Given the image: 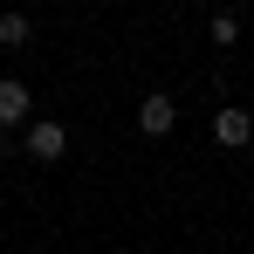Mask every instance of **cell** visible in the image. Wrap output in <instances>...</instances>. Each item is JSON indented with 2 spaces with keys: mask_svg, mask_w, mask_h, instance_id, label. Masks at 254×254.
Masks as SVG:
<instances>
[{
  "mask_svg": "<svg viewBox=\"0 0 254 254\" xmlns=\"http://www.w3.org/2000/svg\"><path fill=\"white\" fill-rule=\"evenodd\" d=\"M213 144H220V151H248L254 144V110L220 103V110H213Z\"/></svg>",
  "mask_w": 254,
  "mask_h": 254,
  "instance_id": "6da1fadb",
  "label": "cell"
},
{
  "mask_svg": "<svg viewBox=\"0 0 254 254\" xmlns=\"http://www.w3.org/2000/svg\"><path fill=\"white\" fill-rule=\"evenodd\" d=\"M21 144H28V158H35V165H55V158H62V151H69V130L55 124V117H35V124H28V137H21Z\"/></svg>",
  "mask_w": 254,
  "mask_h": 254,
  "instance_id": "7a4b0ae2",
  "label": "cell"
},
{
  "mask_svg": "<svg viewBox=\"0 0 254 254\" xmlns=\"http://www.w3.org/2000/svg\"><path fill=\"white\" fill-rule=\"evenodd\" d=\"M172 124H179V103H172L165 89H151V96L137 103V130H144V137H165Z\"/></svg>",
  "mask_w": 254,
  "mask_h": 254,
  "instance_id": "3957f363",
  "label": "cell"
},
{
  "mask_svg": "<svg viewBox=\"0 0 254 254\" xmlns=\"http://www.w3.org/2000/svg\"><path fill=\"white\" fill-rule=\"evenodd\" d=\"M28 83H14V76H0V130H14V124H28Z\"/></svg>",
  "mask_w": 254,
  "mask_h": 254,
  "instance_id": "277c9868",
  "label": "cell"
},
{
  "mask_svg": "<svg viewBox=\"0 0 254 254\" xmlns=\"http://www.w3.org/2000/svg\"><path fill=\"white\" fill-rule=\"evenodd\" d=\"M206 35H213V48H234V42H241V14H227V7H220V14L206 21Z\"/></svg>",
  "mask_w": 254,
  "mask_h": 254,
  "instance_id": "5b68a950",
  "label": "cell"
},
{
  "mask_svg": "<svg viewBox=\"0 0 254 254\" xmlns=\"http://www.w3.org/2000/svg\"><path fill=\"white\" fill-rule=\"evenodd\" d=\"M28 35H35V21H28V14H0V48H21Z\"/></svg>",
  "mask_w": 254,
  "mask_h": 254,
  "instance_id": "8992f818",
  "label": "cell"
},
{
  "mask_svg": "<svg viewBox=\"0 0 254 254\" xmlns=\"http://www.w3.org/2000/svg\"><path fill=\"white\" fill-rule=\"evenodd\" d=\"M0 158H7V130H0Z\"/></svg>",
  "mask_w": 254,
  "mask_h": 254,
  "instance_id": "52a82bcc",
  "label": "cell"
}]
</instances>
